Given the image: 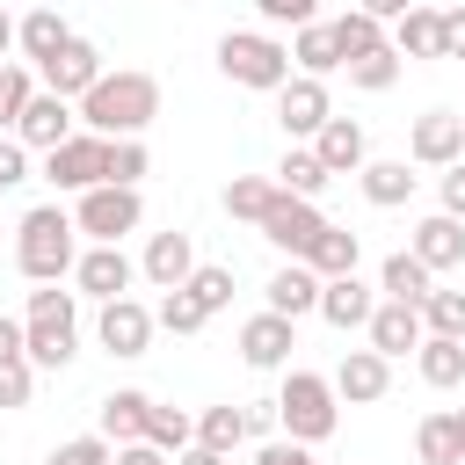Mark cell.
<instances>
[{
    "instance_id": "1",
    "label": "cell",
    "mask_w": 465,
    "mask_h": 465,
    "mask_svg": "<svg viewBox=\"0 0 465 465\" xmlns=\"http://www.w3.org/2000/svg\"><path fill=\"white\" fill-rule=\"evenodd\" d=\"M73 116H80V131H94V138H145V124L160 116V80L138 73V65H116V73H102V80L73 102Z\"/></svg>"
},
{
    "instance_id": "2",
    "label": "cell",
    "mask_w": 465,
    "mask_h": 465,
    "mask_svg": "<svg viewBox=\"0 0 465 465\" xmlns=\"http://www.w3.org/2000/svg\"><path fill=\"white\" fill-rule=\"evenodd\" d=\"M22 356H29L36 371H65V363L80 356V291H58V283H36V291H29Z\"/></svg>"
},
{
    "instance_id": "3",
    "label": "cell",
    "mask_w": 465,
    "mask_h": 465,
    "mask_svg": "<svg viewBox=\"0 0 465 465\" xmlns=\"http://www.w3.org/2000/svg\"><path fill=\"white\" fill-rule=\"evenodd\" d=\"M73 262H80V225H73V211H58V203L22 211V225H15V269H22L29 283H58V276H73Z\"/></svg>"
},
{
    "instance_id": "4",
    "label": "cell",
    "mask_w": 465,
    "mask_h": 465,
    "mask_svg": "<svg viewBox=\"0 0 465 465\" xmlns=\"http://www.w3.org/2000/svg\"><path fill=\"white\" fill-rule=\"evenodd\" d=\"M218 73L232 87H254V94H276L291 80V44L276 29H225L218 36Z\"/></svg>"
},
{
    "instance_id": "5",
    "label": "cell",
    "mask_w": 465,
    "mask_h": 465,
    "mask_svg": "<svg viewBox=\"0 0 465 465\" xmlns=\"http://www.w3.org/2000/svg\"><path fill=\"white\" fill-rule=\"evenodd\" d=\"M276 429L283 436H298V443H327L334 429H341V400H334V385L320 378V371H283V385H276Z\"/></svg>"
},
{
    "instance_id": "6",
    "label": "cell",
    "mask_w": 465,
    "mask_h": 465,
    "mask_svg": "<svg viewBox=\"0 0 465 465\" xmlns=\"http://www.w3.org/2000/svg\"><path fill=\"white\" fill-rule=\"evenodd\" d=\"M73 225H80L87 240H124V232H138V225H145V196H138V189H124V182H94V189H80Z\"/></svg>"
},
{
    "instance_id": "7",
    "label": "cell",
    "mask_w": 465,
    "mask_h": 465,
    "mask_svg": "<svg viewBox=\"0 0 465 465\" xmlns=\"http://www.w3.org/2000/svg\"><path fill=\"white\" fill-rule=\"evenodd\" d=\"M320 225H327L320 203H312V196H291V189H276V203L262 211V240H269L283 262H305V247L320 240Z\"/></svg>"
},
{
    "instance_id": "8",
    "label": "cell",
    "mask_w": 465,
    "mask_h": 465,
    "mask_svg": "<svg viewBox=\"0 0 465 465\" xmlns=\"http://www.w3.org/2000/svg\"><path fill=\"white\" fill-rule=\"evenodd\" d=\"M73 283H80V298H124L131 283H138V262L124 254V240H87L80 247V262H73Z\"/></svg>"
},
{
    "instance_id": "9",
    "label": "cell",
    "mask_w": 465,
    "mask_h": 465,
    "mask_svg": "<svg viewBox=\"0 0 465 465\" xmlns=\"http://www.w3.org/2000/svg\"><path fill=\"white\" fill-rule=\"evenodd\" d=\"M334 116V94H327V80H312V73H291L283 87H276V124H283V138L291 145H305L320 124Z\"/></svg>"
},
{
    "instance_id": "10",
    "label": "cell",
    "mask_w": 465,
    "mask_h": 465,
    "mask_svg": "<svg viewBox=\"0 0 465 465\" xmlns=\"http://www.w3.org/2000/svg\"><path fill=\"white\" fill-rule=\"evenodd\" d=\"M102 73H109V65H102V51H94L87 36H65V44H58V51L36 65V80H44L51 94H65V102H80V94H87Z\"/></svg>"
},
{
    "instance_id": "11",
    "label": "cell",
    "mask_w": 465,
    "mask_h": 465,
    "mask_svg": "<svg viewBox=\"0 0 465 465\" xmlns=\"http://www.w3.org/2000/svg\"><path fill=\"white\" fill-rule=\"evenodd\" d=\"M102 145H109V138H94V131L58 138V145L44 153V182H51V189H73V196L94 189V182H102Z\"/></svg>"
},
{
    "instance_id": "12",
    "label": "cell",
    "mask_w": 465,
    "mask_h": 465,
    "mask_svg": "<svg viewBox=\"0 0 465 465\" xmlns=\"http://www.w3.org/2000/svg\"><path fill=\"white\" fill-rule=\"evenodd\" d=\"M94 341H102L109 356H145V341H153V305H138L131 291H124V298H102Z\"/></svg>"
},
{
    "instance_id": "13",
    "label": "cell",
    "mask_w": 465,
    "mask_h": 465,
    "mask_svg": "<svg viewBox=\"0 0 465 465\" xmlns=\"http://www.w3.org/2000/svg\"><path fill=\"white\" fill-rule=\"evenodd\" d=\"M291 349H298V320H283L269 305L240 327V363L247 371H291Z\"/></svg>"
},
{
    "instance_id": "14",
    "label": "cell",
    "mask_w": 465,
    "mask_h": 465,
    "mask_svg": "<svg viewBox=\"0 0 465 465\" xmlns=\"http://www.w3.org/2000/svg\"><path fill=\"white\" fill-rule=\"evenodd\" d=\"M327 385H334L341 407H371V400L392 392V356H378V349H349V356L327 371Z\"/></svg>"
},
{
    "instance_id": "15",
    "label": "cell",
    "mask_w": 465,
    "mask_h": 465,
    "mask_svg": "<svg viewBox=\"0 0 465 465\" xmlns=\"http://www.w3.org/2000/svg\"><path fill=\"white\" fill-rule=\"evenodd\" d=\"M407 160H414V167H450V160H465V116H458V109H421L414 131H407Z\"/></svg>"
},
{
    "instance_id": "16",
    "label": "cell",
    "mask_w": 465,
    "mask_h": 465,
    "mask_svg": "<svg viewBox=\"0 0 465 465\" xmlns=\"http://www.w3.org/2000/svg\"><path fill=\"white\" fill-rule=\"evenodd\" d=\"M73 124H80V116H73V102H65V94H51V87H36V94L22 102V116H15V138H22L29 153H51L58 138H73Z\"/></svg>"
},
{
    "instance_id": "17",
    "label": "cell",
    "mask_w": 465,
    "mask_h": 465,
    "mask_svg": "<svg viewBox=\"0 0 465 465\" xmlns=\"http://www.w3.org/2000/svg\"><path fill=\"white\" fill-rule=\"evenodd\" d=\"M363 334H371L378 356H414L429 327H421V305H407V298H378L371 320H363Z\"/></svg>"
},
{
    "instance_id": "18",
    "label": "cell",
    "mask_w": 465,
    "mask_h": 465,
    "mask_svg": "<svg viewBox=\"0 0 465 465\" xmlns=\"http://www.w3.org/2000/svg\"><path fill=\"white\" fill-rule=\"evenodd\" d=\"M189 269H196V240L189 232H153L145 240V254H138V276L153 283V291H174V283H189Z\"/></svg>"
},
{
    "instance_id": "19",
    "label": "cell",
    "mask_w": 465,
    "mask_h": 465,
    "mask_svg": "<svg viewBox=\"0 0 465 465\" xmlns=\"http://www.w3.org/2000/svg\"><path fill=\"white\" fill-rule=\"evenodd\" d=\"M407 247L429 262V276H450V269H465V218L429 211V218L414 225V240H407Z\"/></svg>"
},
{
    "instance_id": "20",
    "label": "cell",
    "mask_w": 465,
    "mask_h": 465,
    "mask_svg": "<svg viewBox=\"0 0 465 465\" xmlns=\"http://www.w3.org/2000/svg\"><path fill=\"white\" fill-rule=\"evenodd\" d=\"M305 145L320 153V167H327V174H356V167L371 160V138H363V124H356V116H327Z\"/></svg>"
},
{
    "instance_id": "21",
    "label": "cell",
    "mask_w": 465,
    "mask_h": 465,
    "mask_svg": "<svg viewBox=\"0 0 465 465\" xmlns=\"http://www.w3.org/2000/svg\"><path fill=\"white\" fill-rule=\"evenodd\" d=\"M371 305H378V291H371L356 269H349V276H320V320H327V327L349 334V327L371 320Z\"/></svg>"
},
{
    "instance_id": "22",
    "label": "cell",
    "mask_w": 465,
    "mask_h": 465,
    "mask_svg": "<svg viewBox=\"0 0 465 465\" xmlns=\"http://www.w3.org/2000/svg\"><path fill=\"white\" fill-rule=\"evenodd\" d=\"M145 414H153V392H138V385H116V392L94 407V429H102L109 443H138V436H145Z\"/></svg>"
},
{
    "instance_id": "23",
    "label": "cell",
    "mask_w": 465,
    "mask_h": 465,
    "mask_svg": "<svg viewBox=\"0 0 465 465\" xmlns=\"http://www.w3.org/2000/svg\"><path fill=\"white\" fill-rule=\"evenodd\" d=\"M65 36H73V22H65L58 7H29V15L15 22V51H22V65H44Z\"/></svg>"
},
{
    "instance_id": "24",
    "label": "cell",
    "mask_w": 465,
    "mask_h": 465,
    "mask_svg": "<svg viewBox=\"0 0 465 465\" xmlns=\"http://www.w3.org/2000/svg\"><path fill=\"white\" fill-rule=\"evenodd\" d=\"M269 312H283V320L320 312V276H312L305 262H283V269L269 276Z\"/></svg>"
},
{
    "instance_id": "25",
    "label": "cell",
    "mask_w": 465,
    "mask_h": 465,
    "mask_svg": "<svg viewBox=\"0 0 465 465\" xmlns=\"http://www.w3.org/2000/svg\"><path fill=\"white\" fill-rule=\"evenodd\" d=\"M414 371H421V385H436V392L465 385V341H450V334H421Z\"/></svg>"
},
{
    "instance_id": "26",
    "label": "cell",
    "mask_w": 465,
    "mask_h": 465,
    "mask_svg": "<svg viewBox=\"0 0 465 465\" xmlns=\"http://www.w3.org/2000/svg\"><path fill=\"white\" fill-rule=\"evenodd\" d=\"M291 73H312V80L341 73V51H334V29H327V22H305V29H291Z\"/></svg>"
},
{
    "instance_id": "27",
    "label": "cell",
    "mask_w": 465,
    "mask_h": 465,
    "mask_svg": "<svg viewBox=\"0 0 465 465\" xmlns=\"http://www.w3.org/2000/svg\"><path fill=\"white\" fill-rule=\"evenodd\" d=\"M356 182H363V196H371L378 211H400V203L414 196V167H407V160H363Z\"/></svg>"
},
{
    "instance_id": "28",
    "label": "cell",
    "mask_w": 465,
    "mask_h": 465,
    "mask_svg": "<svg viewBox=\"0 0 465 465\" xmlns=\"http://www.w3.org/2000/svg\"><path fill=\"white\" fill-rule=\"evenodd\" d=\"M356 262H363V240H356L349 225H320V240L305 247V269H312V276H349Z\"/></svg>"
},
{
    "instance_id": "29",
    "label": "cell",
    "mask_w": 465,
    "mask_h": 465,
    "mask_svg": "<svg viewBox=\"0 0 465 465\" xmlns=\"http://www.w3.org/2000/svg\"><path fill=\"white\" fill-rule=\"evenodd\" d=\"M429 283H436V276H429V262H421L414 247L385 254V269H378V291H385V298H407V305H421V298H429Z\"/></svg>"
},
{
    "instance_id": "30",
    "label": "cell",
    "mask_w": 465,
    "mask_h": 465,
    "mask_svg": "<svg viewBox=\"0 0 465 465\" xmlns=\"http://www.w3.org/2000/svg\"><path fill=\"white\" fill-rule=\"evenodd\" d=\"M385 44H392L400 58H436V7H421V0H414V7L385 29Z\"/></svg>"
},
{
    "instance_id": "31",
    "label": "cell",
    "mask_w": 465,
    "mask_h": 465,
    "mask_svg": "<svg viewBox=\"0 0 465 465\" xmlns=\"http://www.w3.org/2000/svg\"><path fill=\"white\" fill-rule=\"evenodd\" d=\"M327 182H334V174L320 167V153H312V145H291V153L276 160V189H291V196H312V203H320V189H327Z\"/></svg>"
},
{
    "instance_id": "32",
    "label": "cell",
    "mask_w": 465,
    "mask_h": 465,
    "mask_svg": "<svg viewBox=\"0 0 465 465\" xmlns=\"http://www.w3.org/2000/svg\"><path fill=\"white\" fill-rule=\"evenodd\" d=\"M196 443H211V450H240L247 443V407H232V400H218V407H203L196 414Z\"/></svg>"
},
{
    "instance_id": "33",
    "label": "cell",
    "mask_w": 465,
    "mask_h": 465,
    "mask_svg": "<svg viewBox=\"0 0 465 465\" xmlns=\"http://www.w3.org/2000/svg\"><path fill=\"white\" fill-rule=\"evenodd\" d=\"M414 450H421V465H465V443H458V421H450V407H443V414H421V429H414Z\"/></svg>"
},
{
    "instance_id": "34",
    "label": "cell",
    "mask_w": 465,
    "mask_h": 465,
    "mask_svg": "<svg viewBox=\"0 0 465 465\" xmlns=\"http://www.w3.org/2000/svg\"><path fill=\"white\" fill-rule=\"evenodd\" d=\"M327 29H334V51H341V65L385 44V22H378V15H363V7H349V15H334Z\"/></svg>"
},
{
    "instance_id": "35",
    "label": "cell",
    "mask_w": 465,
    "mask_h": 465,
    "mask_svg": "<svg viewBox=\"0 0 465 465\" xmlns=\"http://www.w3.org/2000/svg\"><path fill=\"white\" fill-rule=\"evenodd\" d=\"M276 203V174H232L225 182V218H247V225H262V211Z\"/></svg>"
},
{
    "instance_id": "36",
    "label": "cell",
    "mask_w": 465,
    "mask_h": 465,
    "mask_svg": "<svg viewBox=\"0 0 465 465\" xmlns=\"http://www.w3.org/2000/svg\"><path fill=\"white\" fill-rule=\"evenodd\" d=\"M145 167H153L145 138H109V145H102V182H124V189H138V182H145Z\"/></svg>"
},
{
    "instance_id": "37",
    "label": "cell",
    "mask_w": 465,
    "mask_h": 465,
    "mask_svg": "<svg viewBox=\"0 0 465 465\" xmlns=\"http://www.w3.org/2000/svg\"><path fill=\"white\" fill-rule=\"evenodd\" d=\"M153 327H167V334H203V327H211V312L189 298V283H174V291H160V305H153Z\"/></svg>"
},
{
    "instance_id": "38",
    "label": "cell",
    "mask_w": 465,
    "mask_h": 465,
    "mask_svg": "<svg viewBox=\"0 0 465 465\" xmlns=\"http://www.w3.org/2000/svg\"><path fill=\"white\" fill-rule=\"evenodd\" d=\"M421 327H429V334H450V341H465V291H450V283H429V298H421Z\"/></svg>"
},
{
    "instance_id": "39",
    "label": "cell",
    "mask_w": 465,
    "mask_h": 465,
    "mask_svg": "<svg viewBox=\"0 0 465 465\" xmlns=\"http://www.w3.org/2000/svg\"><path fill=\"white\" fill-rule=\"evenodd\" d=\"M400 65H407V58H400L392 44H378V51H363V58H349V87H363V94H385V87L400 80Z\"/></svg>"
},
{
    "instance_id": "40",
    "label": "cell",
    "mask_w": 465,
    "mask_h": 465,
    "mask_svg": "<svg viewBox=\"0 0 465 465\" xmlns=\"http://www.w3.org/2000/svg\"><path fill=\"white\" fill-rule=\"evenodd\" d=\"M145 443L174 458L182 443H196V414H182V407H160V400H153V414H145Z\"/></svg>"
},
{
    "instance_id": "41",
    "label": "cell",
    "mask_w": 465,
    "mask_h": 465,
    "mask_svg": "<svg viewBox=\"0 0 465 465\" xmlns=\"http://www.w3.org/2000/svg\"><path fill=\"white\" fill-rule=\"evenodd\" d=\"M189 298L218 320V312L232 305V269H225V262H196V269H189Z\"/></svg>"
},
{
    "instance_id": "42",
    "label": "cell",
    "mask_w": 465,
    "mask_h": 465,
    "mask_svg": "<svg viewBox=\"0 0 465 465\" xmlns=\"http://www.w3.org/2000/svg\"><path fill=\"white\" fill-rule=\"evenodd\" d=\"M36 94V65H22V58H0V131H15V116H22V102Z\"/></svg>"
},
{
    "instance_id": "43",
    "label": "cell",
    "mask_w": 465,
    "mask_h": 465,
    "mask_svg": "<svg viewBox=\"0 0 465 465\" xmlns=\"http://www.w3.org/2000/svg\"><path fill=\"white\" fill-rule=\"evenodd\" d=\"M29 392H36V363L29 356H0V414L29 407Z\"/></svg>"
},
{
    "instance_id": "44",
    "label": "cell",
    "mask_w": 465,
    "mask_h": 465,
    "mask_svg": "<svg viewBox=\"0 0 465 465\" xmlns=\"http://www.w3.org/2000/svg\"><path fill=\"white\" fill-rule=\"evenodd\" d=\"M44 465H116V443H109L102 429H94V436H65Z\"/></svg>"
},
{
    "instance_id": "45",
    "label": "cell",
    "mask_w": 465,
    "mask_h": 465,
    "mask_svg": "<svg viewBox=\"0 0 465 465\" xmlns=\"http://www.w3.org/2000/svg\"><path fill=\"white\" fill-rule=\"evenodd\" d=\"M254 15L269 29H305V22H320V0H254Z\"/></svg>"
},
{
    "instance_id": "46",
    "label": "cell",
    "mask_w": 465,
    "mask_h": 465,
    "mask_svg": "<svg viewBox=\"0 0 465 465\" xmlns=\"http://www.w3.org/2000/svg\"><path fill=\"white\" fill-rule=\"evenodd\" d=\"M254 465H320V458H312V443H298V436H262Z\"/></svg>"
},
{
    "instance_id": "47",
    "label": "cell",
    "mask_w": 465,
    "mask_h": 465,
    "mask_svg": "<svg viewBox=\"0 0 465 465\" xmlns=\"http://www.w3.org/2000/svg\"><path fill=\"white\" fill-rule=\"evenodd\" d=\"M436 58H465V7H436Z\"/></svg>"
},
{
    "instance_id": "48",
    "label": "cell",
    "mask_w": 465,
    "mask_h": 465,
    "mask_svg": "<svg viewBox=\"0 0 465 465\" xmlns=\"http://www.w3.org/2000/svg\"><path fill=\"white\" fill-rule=\"evenodd\" d=\"M22 182H29V145L7 131L0 138V189H22Z\"/></svg>"
},
{
    "instance_id": "49",
    "label": "cell",
    "mask_w": 465,
    "mask_h": 465,
    "mask_svg": "<svg viewBox=\"0 0 465 465\" xmlns=\"http://www.w3.org/2000/svg\"><path fill=\"white\" fill-rule=\"evenodd\" d=\"M436 203H443L450 218H465V160H450V167H436Z\"/></svg>"
},
{
    "instance_id": "50",
    "label": "cell",
    "mask_w": 465,
    "mask_h": 465,
    "mask_svg": "<svg viewBox=\"0 0 465 465\" xmlns=\"http://www.w3.org/2000/svg\"><path fill=\"white\" fill-rule=\"evenodd\" d=\"M116 465H174V458H167V450H153V443L138 436V443H116Z\"/></svg>"
},
{
    "instance_id": "51",
    "label": "cell",
    "mask_w": 465,
    "mask_h": 465,
    "mask_svg": "<svg viewBox=\"0 0 465 465\" xmlns=\"http://www.w3.org/2000/svg\"><path fill=\"white\" fill-rule=\"evenodd\" d=\"M174 465H232V458H225V450H211V443H182V450H174Z\"/></svg>"
},
{
    "instance_id": "52",
    "label": "cell",
    "mask_w": 465,
    "mask_h": 465,
    "mask_svg": "<svg viewBox=\"0 0 465 465\" xmlns=\"http://www.w3.org/2000/svg\"><path fill=\"white\" fill-rule=\"evenodd\" d=\"M356 7H363V15H378V22H400L414 0H356Z\"/></svg>"
},
{
    "instance_id": "53",
    "label": "cell",
    "mask_w": 465,
    "mask_h": 465,
    "mask_svg": "<svg viewBox=\"0 0 465 465\" xmlns=\"http://www.w3.org/2000/svg\"><path fill=\"white\" fill-rule=\"evenodd\" d=\"M0 356H22V320L0 312Z\"/></svg>"
},
{
    "instance_id": "54",
    "label": "cell",
    "mask_w": 465,
    "mask_h": 465,
    "mask_svg": "<svg viewBox=\"0 0 465 465\" xmlns=\"http://www.w3.org/2000/svg\"><path fill=\"white\" fill-rule=\"evenodd\" d=\"M7 51H15V15L0 7V58H7Z\"/></svg>"
},
{
    "instance_id": "55",
    "label": "cell",
    "mask_w": 465,
    "mask_h": 465,
    "mask_svg": "<svg viewBox=\"0 0 465 465\" xmlns=\"http://www.w3.org/2000/svg\"><path fill=\"white\" fill-rule=\"evenodd\" d=\"M450 421H458V443H465V407H450Z\"/></svg>"
}]
</instances>
